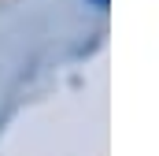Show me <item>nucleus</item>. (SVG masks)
I'll use <instances>...</instances> for the list:
<instances>
[{
	"label": "nucleus",
	"instance_id": "obj_1",
	"mask_svg": "<svg viewBox=\"0 0 159 156\" xmlns=\"http://www.w3.org/2000/svg\"><path fill=\"white\" fill-rule=\"evenodd\" d=\"M93 4H96V7H107V0H93Z\"/></svg>",
	"mask_w": 159,
	"mask_h": 156
}]
</instances>
